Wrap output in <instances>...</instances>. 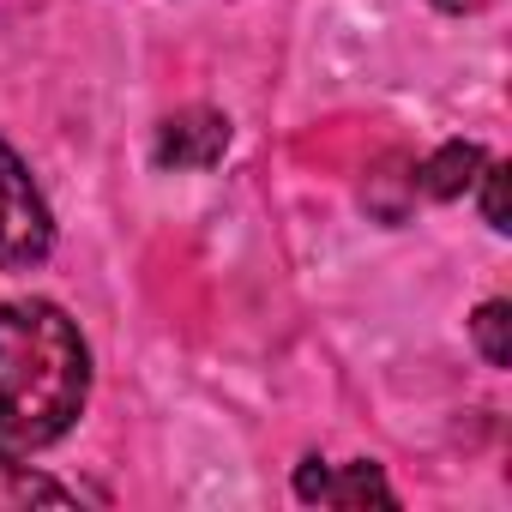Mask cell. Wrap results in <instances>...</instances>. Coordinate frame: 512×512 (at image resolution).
Instances as JSON below:
<instances>
[{
    "mask_svg": "<svg viewBox=\"0 0 512 512\" xmlns=\"http://www.w3.org/2000/svg\"><path fill=\"white\" fill-rule=\"evenodd\" d=\"M91 392V356L79 326L55 302L0 308V470L55 446Z\"/></svg>",
    "mask_w": 512,
    "mask_h": 512,
    "instance_id": "cell-1",
    "label": "cell"
},
{
    "mask_svg": "<svg viewBox=\"0 0 512 512\" xmlns=\"http://www.w3.org/2000/svg\"><path fill=\"white\" fill-rule=\"evenodd\" d=\"M55 247V217L49 199L37 193L31 169L19 163V151L0 139V266L7 272H37Z\"/></svg>",
    "mask_w": 512,
    "mask_h": 512,
    "instance_id": "cell-2",
    "label": "cell"
},
{
    "mask_svg": "<svg viewBox=\"0 0 512 512\" xmlns=\"http://www.w3.org/2000/svg\"><path fill=\"white\" fill-rule=\"evenodd\" d=\"M223 145H229V121L217 109H181L157 127L151 157H157V169H211L223 157Z\"/></svg>",
    "mask_w": 512,
    "mask_h": 512,
    "instance_id": "cell-3",
    "label": "cell"
},
{
    "mask_svg": "<svg viewBox=\"0 0 512 512\" xmlns=\"http://www.w3.org/2000/svg\"><path fill=\"white\" fill-rule=\"evenodd\" d=\"M296 494L302 500H320V506H398V494L386 488V476L374 464H320L308 458L296 470Z\"/></svg>",
    "mask_w": 512,
    "mask_h": 512,
    "instance_id": "cell-4",
    "label": "cell"
},
{
    "mask_svg": "<svg viewBox=\"0 0 512 512\" xmlns=\"http://www.w3.org/2000/svg\"><path fill=\"white\" fill-rule=\"evenodd\" d=\"M482 145H470V139H452V145H440L422 169H416V193H428V199H458V193H470L476 187V175H482Z\"/></svg>",
    "mask_w": 512,
    "mask_h": 512,
    "instance_id": "cell-5",
    "label": "cell"
},
{
    "mask_svg": "<svg viewBox=\"0 0 512 512\" xmlns=\"http://www.w3.org/2000/svg\"><path fill=\"white\" fill-rule=\"evenodd\" d=\"M470 338H476L488 368H506L512 362V308L506 302H482L476 320H470Z\"/></svg>",
    "mask_w": 512,
    "mask_h": 512,
    "instance_id": "cell-6",
    "label": "cell"
},
{
    "mask_svg": "<svg viewBox=\"0 0 512 512\" xmlns=\"http://www.w3.org/2000/svg\"><path fill=\"white\" fill-rule=\"evenodd\" d=\"M482 217H488V229L494 235H506L512 223H506V163H482Z\"/></svg>",
    "mask_w": 512,
    "mask_h": 512,
    "instance_id": "cell-7",
    "label": "cell"
},
{
    "mask_svg": "<svg viewBox=\"0 0 512 512\" xmlns=\"http://www.w3.org/2000/svg\"><path fill=\"white\" fill-rule=\"evenodd\" d=\"M434 7H440V13H482L488 0H434Z\"/></svg>",
    "mask_w": 512,
    "mask_h": 512,
    "instance_id": "cell-8",
    "label": "cell"
}]
</instances>
